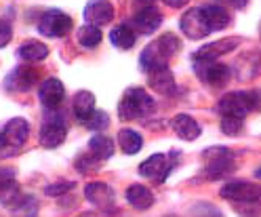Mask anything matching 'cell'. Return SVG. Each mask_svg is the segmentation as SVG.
Masks as SVG:
<instances>
[{
    "mask_svg": "<svg viewBox=\"0 0 261 217\" xmlns=\"http://www.w3.org/2000/svg\"><path fill=\"white\" fill-rule=\"evenodd\" d=\"M179 46H181V40H179L175 34H162L158 40L150 42L143 49V53L139 57L141 70L152 72L158 68H167L169 59L179 51Z\"/></svg>",
    "mask_w": 261,
    "mask_h": 217,
    "instance_id": "obj_1",
    "label": "cell"
},
{
    "mask_svg": "<svg viewBox=\"0 0 261 217\" xmlns=\"http://www.w3.org/2000/svg\"><path fill=\"white\" fill-rule=\"evenodd\" d=\"M261 110V91H236L227 93L219 99L217 112L221 116H236V118H244L251 112Z\"/></svg>",
    "mask_w": 261,
    "mask_h": 217,
    "instance_id": "obj_2",
    "label": "cell"
},
{
    "mask_svg": "<svg viewBox=\"0 0 261 217\" xmlns=\"http://www.w3.org/2000/svg\"><path fill=\"white\" fill-rule=\"evenodd\" d=\"M154 110V99L148 95V91H143L141 87H130L124 91L120 106H118V116L122 120H137L148 116Z\"/></svg>",
    "mask_w": 261,
    "mask_h": 217,
    "instance_id": "obj_3",
    "label": "cell"
},
{
    "mask_svg": "<svg viewBox=\"0 0 261 217\" xmlns=\"http://www.w3.org/2000/svg\"><path fill=\"white\" fill-rule=\"evenodd\" d=\"M74 28V21L70 15H65L61 11H46L40 21H38V32L48 38H63L68 36Z\"/></svg>",
    "mask_w": 261,
    "mask_h": 217,
    "instance_id": "obj_4",
    "label": "cell"
},
{
    "mask_svg": "<svg viewBox=\"0 0 261 217\" xmlns=\"http://www.w3.org/2000/svg\"><path fill=\"white\" fill-rule=\"evenodd\" d=\"M65 135H68V127H65L63 118L55 112V110H48L46 118L40 127V146L44 148H57L65 141Z\"/></svg>",
    "mask_w": 261,
    "mask_h": 217,
    "instance_id": "obj_5",
    "label": "cell"
},
{
    "mask_svg": "<svg viewBox=\"0 0 261 217\" xmlns=\"http://www.w3.org/2000/svg\"><path fill=\"white\" fill-rule=\"evenodd\" d=\"M173 166H175V162H173L171 154H154L145 162L139 164V173L145 179H152L156 183H165V179L173 171Z\"/></svg>",
    "mask_w": 261,
    "mask_h": 217,
    "instance_id": "obj_6",
    "label": "cell"
},
{
    "mask_svg": "<svg viewBox=\"0 0 261 217\" xmlns=\"http://www.w3.org/2000/svg\"><path fill=\"white\" fill-rule=\"evenodd\" d=\"M221 196L232 203H261V186L249 181H230L221 188Z\"/></svg>",
    "mask_w": 261,
    "mask_h": 217,
    "instance_id": "obj_7",
    "label": "cell"
},
{
    "mask_svg": "<svg viewBox=\"0 0 261 217\" xmlns=\"http://www.w3.org/2000/svg\"><path fill=\"white\" fill-rule=\"evenodd\" d=\"M194 68H196L198 78L211 87H223V85H227V80H230V68L223 63H217L215 59L194 61Z\"/></svg>",
    "mask_w": 261,
    "mask_h": 217,
    "instance_id": "obj_8",
    "label": "cell"
},
{
    "mask_svg": "<svg viewBox=\"0 0 261 217\" xmlns=\"http://www.w3.org/2000/svg\"><path fill=\"white\" fill-rule=\"evenodd\" d=\"M179 28H181V32L188 38H192V40H200V38L208 36V32H211V28H208V23L204 19L200 7L186 11L181 21H179Z\"/></svg>",
    "mask_w": 261,
    "mask_h": 217,
    "instance_id": "obj_9",
    "label": "cell"
},
{
    "mask_svg": "<svg viewBox=\"0 0 261 217\" xmlns=\"http://www.w3.org/2000/svg\"><path fill=\"white\" fill-rule=\"evenodd\" d=\"M28 137H30V123L25 118H13L0 131V141L5 143V148H13V150L21 148L28 141Z\"/></svg>",
    "mask_w": 261,
    "mask_h": 217,
    "instance_id": "obj_10",
    "label": "cell"
},
{
    "mask_svg": "<svg viewBox=\"0 0 261 217\" xmlns=\"http://www.w3.org/2000/svg\"><path fill=\"white\" fill-rule=\"evenodd\" d=\"M65 97V87L59 78H44L38 89V99L46 110H57Z\"/></svg>",
    "mask_w": 261,
    "mask_h": 217,
    "instance_id": "obj_11",
    "label": "cell"
},
{
    "mask_svg": "<svg viewBox=\"0 0 261 217\" xmlns=\"http://www.w3.org/2000/svg\"><path fill=\"white\" fill-rule=\"evenodd\" d=\"M240 44V38L232 36V38H225V40H217V42H211V44H204L200 46L198 51L192 55L194 61H211V59H217L225 53L234 51V49Z\"/></svg>",
    "mask_w": 261,
    "mask_h": 217,
    "instance_id": "obj_12",
    "label": "cell"
},
{
    "mask_svg": "<svg viewBox=\"0 0 261 217\" xmlns=\"http://www.w3.org/2000/svg\"><path fill=\"white\" fill-rule=\"evenodd\" d=\"M219 158H213V156H208V162H206V169H204V175L211 179V181H215V179H221L225 175H230L234 169H236V164H234V158L232 154L227 152V150L219 148Z\"/></svg>",
    "mask_w": 261,
    "mask_h": 217,
    "instance_id": "obj_13",
    "label": "cell"
},
{
    "mask_svg": "<svg viewBox=\"0 0 261 217\" xmlns=\"http://www.w3.org/2000/svg\"><path fill=\"white\" fill-rule=\"evenodd\" d=\"M114 19V5L110 0H93L85 7V21L89 26H106Z\"/></svg>",
    "mask_w": 261,
    "mask_h": 217,
    "instance_id": "obj_14",
    "label": "cell"
},
{
    "mask_svg": "<svg viewBox=\"0 0 261 217\" xmlns=\"http://www.w3.org/2000/svg\"><path fill=\"white\" fill-rule=\"evenodd\" d=\"M85 196L91 205H95L97 209H110L114 205V190L108 183H101V181H91L89 186L85 188Z\"/></svg>",
    "mask_w": 261,
    "mask_h": 217,
    "instance_id": "obj_15",
    "label": "cell"
},
{
    "mask_svg": "<svg viewBox=\"0 0 261 217\" xmlns=\"http://www.w3.org/2000/svg\"><path fill=\"white\" fill-rule=\"evenodd\" d=\"M36 80H38V72L34 68L21 65L7 78V87L13 91H28L32 85H36Z\"/></svg>",
    "mask_w": 261,
    "mask_h": 217,
    "instance_id": "obj_16",
    "label": "cell"
},
{
    "mask_svg": "<svg viewBox=\"0 0 261 217\" xmlns=\"http://www.w3.org/2000/svg\"><path fill=\"white\" fill-rule=\"evenodd\" d=\"M171 125H173V129H175L177 135L181 137V139H186V141L198 139V137H200V133H202L200 125L196 123L192 116H188V114H179V116H175Z\"/></svg>",
    "mask_w": 261,
    "mask_h": 217,
    "instance_id": "obj_17",
    "label": "cell"
},
{
    "mask_svg": "<svg viewBox=\"0 0 261 217\" xmlns=\"http://www.w3.org/2000/svg\"><path fill=\"white\" fill-rule=\"evenodd\" d=\"M126 200L130 207H135L137 211H145L154 205V194L150 188L141 186V183H133L128 190H126Z\"/></svg>",
    "mask_w": 261,
    "mask_h": 217,
    "instance_id": "obj_18",
    "label": "cell"
},
{
    "mask_svg": "<svg viewBox=\"0 0 261 217\" xmlns=\"http://www.w3.org/2000/svg\"><path fill=\"white\" fill-rule=\"evenodd\" d=\"M135 26L139 28L141 34H154V32L158 30V26L162 23V15L158 13V9L154 7H145L141 9L137 15H135Z\"/></svg>",
    "mask_w": 261,
    "mask_h": 217,
    "instance_id": "obj_19",
    "label": "cell"
},
{
    "mask_svg": "<svg viewBox=\"0 0 261 217\" xmlns=\"http://www.w3.org/2000/svg\"><path fill=\"white\" fill-rule=\"evenodd\" d=\"M72 110H74V116L80 123H87L91 118V114L95 112V95L91 91H78L74 95Z\"/></svg>",
    "mask_w": 261,
    "mask_h": 217,
    "instance_id": "obj_20",
    "label": "cell"
},
{
    "mask_svg": "<svg viewBox=\"0 0 261 217\" xmlns=\"http://www.w3.org/2000/svg\"><path fill=\"white\" fill-rule=\"evenodd\" d=\"M150 74V85L154 91L162 93V95H173L175 93V78L169 70V65L167 68H158V70H152L148 72Z\"/></svg>",
    "mask_w": 261,
    "mask_h": 217,
    "instance_id": "obj_21",
    "label": "cell"
},
{
    "mask_svg": "<svg viewBox=\"0 0 261 217\" xmlns=\"http://www.w3.org/2000/svg\"><path fill=\"white\" fill-rule=\"evenodd\" d=\"M202 9V15L211 28V32H217V30H223L227 23H230V15L223 7H217V5H206V7H200Z\"/></svg>",
    "mask_w": 261,
    "mask_h": 217,
    "instance_id": "obj_22",
    "label": "cell"
},
{
    "mask_svg": "<svg viewBox=\"0 0 261 217\" xmlns=\"http://www.w3.org/2000/svg\"><path fill=\"white\" fill-rule=\"evenodd\" d=\"M118 143H120V150L124 154L133 156V154H137L139 150L143 148V137L139 135L137 131H133V129H122L118 133Z\"/></svg>",
    "mask_w": 261,
    "mask_h": 217,
    "instance_id": "obj_23",
    "label": "cell"
},
{
    "mask_svg": "<svg viewBox=\"0 0 261 217\" xmlns=\"http://www.w3.org/2000/svg\"><path fill=\"white\" fill-rule=\"evenodd\" d=\"M17 55L23 59V61H42L46 55H48V49H46V44H42V42H38V40H25L21 46H19V51H17Z\"/></svg>",
    "mask_w": 261,
    "mask_h": 217,
    "instance_id": "obj_24",
    "label": "cell"
},
{
    "mask_svg": "<svg viewBox=\"0 0 261 217\" xmlns=\"http://www.w3.org/2000/svg\"><path fill=\"white\" fill-rule=\"evenodd\" d=\"M110 40H112V44L116 46V49H130L135 44V40H137V36H135V32H133V28H128V26H116L112 32H110Z\"/></svg>",
    "mask_w": 261,
    "mask_h": 217,
    "instance_id": "obj_25",
    "label": "cell"
},
{
    "mask_svg": "<svg viewBox=\"0 0 261 217\" xmlns=\"http://www.w3.org/2000/svg\"><path fill=\"white\" fill-rule=\"evenodd\" d=\"M89 152L97 158V160H108L114 154V143L110 137L106 135H95L89 141Z\"/></svg>",
    "mask_w": 261,
    "mask_h": 217,
    "instance_id": "obj_26",
    "label": "cell"
},
{
    "mask_svg": "<svg viewBox=\"0 0 261 217\" xmlns=\"http://www.w3.org/2000/svg\"><path fill=\"white\" fill-rule=\"evenodd\" d=\"M103 40V34H101V30L97 28V26H85V28H80L78 30V42L83 44L85 49H97L101 44Z\"/></svg>",
    "mask_w": 261,
    "mask_h": 217,
    "instance_id": "obj_27",
    "label": "cell"
},
{
    "mask_svg": "<svg viewBox=\"0 0 261 217\" xmlns=\"http://www.w3.org/2000/svg\"><path fill=\"white\" fill-rule=\"evenodd\" d=\"M38 215V200L34 196H23L13 207V217H36Z\"/></svg>",
    "mask_w": 261,
    "mask_h": 217,
    "instance_id": "obj_28",
    "label": "cell"
},
{
    "mask_svg": "<svg viewBox=\"0 0 261 217\" xmlns=\"http://www.w3.org/2000/svg\"><path fill=\"white\" fill-rule=\"evenodd\" d=\"M21 198H23V196H21V192H19V188H17V183H13V186H9L7 190L0 192V203H3L5 207H9V209H13Z\"/></svg>",
    "mask_w": 261,
    "mask_h": 217,
    "instance_id": "obj_29",
    "label": "cell"
},
{
    "mask_svg": "<svg viewBox=\"0 0 261 217\" xmlns=\"http://www.w3.org/2000/svg\"><path fill=\"white\" fill-rule=\"evenodd\" d=\"M221 131L225 133V135H230V137L240 135L242 133V118H236V116H223Z\"/></svg>",
    "mask_w": 261,
    "mask_h": 217,
    "instance_id": "obj_30",
    "label": "cell"
},
{
    "mask_svg": "<svg viewBox=\"0 0 261 217\" xmlns=\"http://www.w3.org/2000/svg\"><path fill=\"white\" fill-rule=\"evenodd\" d=\"M108 125H110V116L103 110H95L91 114V118L87 120V127L93 131H103V129H108Z\"/></svg>",
    "mask_w": 261,
    "mask_h": 217,
    "instance_id": "obj_31",
    "label": "cell"
},
{
    "mask_svg": "<svg viewBox=\"0 0 261 217\" xmlns=\"http://www.w3.org/2000/svg\"><path fill=\"white\" fill-rule=\"evenodd\" d=\"M240 217H261V205L259 203H234Z\"/></svg>",
    "mask_w": 261,
    "mask_h": 217,
    "instance_id": "obj_32",
    "label": "cell"
},
{
    "mask_svg": "<svg viewBox=\"0 0 261 217\" xmlns=\"http://www.w3.org/2000/svg\"><path fill=\"white\" fill-rule=\"evenodd\" d=\"M72 188H74V181H59V183H53V186H46L44 194L46 196H61L65 192H70Z\"/></svg>",
    "mask_w": 261,
    "mask_h": 217,
    "instance_id": "obj_33",
    "label": "cell"
},
{
    "mask_svg": "<svg viewBox=\"0 0 261 217\" xmlns=\"http://www.w3.org/2000/svg\"><path fill=\"white\" fill-rule=\"evenodd\" d=\"M13 183H15V171L9 169V166H0V192L13 186Z\"/></svg>",
    "mask_w": 261,
    "mask_h": 217,
    "instance_id": "obj_34",
    "label": "cell"
},
{
    "mask_svg": "<svg viewBox=\"0 0 261 217\" xmlns=\"http://www.w3.org/2000/svg\"><path fill=\"white\" fill-rule=\"evenodd\" d=\"M11 38H13V28H11V23L5 21V19H0V49L7 46V44L11 42Z\"/></svg>",
    "mask_w": 261,
    "mask_h": 217,
    "instance_id": "obj_35",
    "label": "cell"
},
{
    "mask_svg": "<svg viewBox=\"0 0 261 217\" xmlns=\"http://www.w3.org/2000/svg\"><path fill=\"white\" fill-rule=\"evenodd\" d=\"M91 160H97L95 156L91 158V156H80L78 160H76V166H78V169L80 171H83V173H89V171H97V169H99V166H95V164H89ZM101 162V160H99Z\"/></svg>",
    "mask_w": 261,
    "mask_h": 217,
    "instance_id": "obj_36",
    "label": "cell"
},
{
    "mask_svg": "<svg viewBox=\"0 0 261 217\" xmlns=\"http://www.w3.org/2000/svg\"><path fill=\"white\" fill-rule=\"evenodd\" d=\"M204 215L202 213H198V211H196V217H221V213L215 209V207H204Z\"/></svg>",
    "mask_w": 261,
    "mask_h": 217,
    "instance_id": "obj_37",
    "label": "cell"
},
{
    "mask_svg": "<svg viewBox=\"0 0 261 217\" xmlns=\"http://www.w3.org/2000/svg\"><path fill=\"white\" fill-rule=\"evenodd\" d=\"M167 7H171V9H181V7H186L190 0H162Z\"/></svg>",
    "mask_w": 261,
    "mask_h": 217,
    "instance_id": "obj_38",
    "label": "cell"
},
{
    "mask_svg": "<svg viewBox=\"0 0 261 217\" xmlns=\"http://www.w3.org/2000/svg\"><path fill=\"white\" fill-rule=\"evenodd\" d=\"M227 3H230L234 9H244L249 5V0H227Z\"/></svg>",
    "mask_w": 261,
    "mask_h": 217,
    "instance_id": "obj_39",
    "label": "cell"
},
{
    "mask_svg": "<svg viewBox=\"0 0 261 217\" xmlns=\"http://www.w3.org/2000/svg\"><path fill=\"white\" fill-rule=\"evenodd\" d=\"M139 3H143V5H152L154 0H139Z\"/></svg>",
    "mask_w": 261,
    "mask_h": 217,
    "instance_id": "obj_40",
    "label": "cell"
}]
</instances>
